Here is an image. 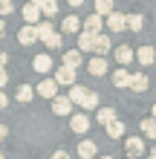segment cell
I'll return each mask as SVG.
<instances>
[{
  "instance_id": "obj_1",
  "label": "cell",
  "mask_w": 156,
  "mask_h": 159,
  "mask_svg": "<svg viewBox=\"0 0 156 159\" xmlns=\"http://www.w3.org/2000/svg\"><path fill=\"white\" fill-rule=\"evenodd\" d=\"M124 148H127V156L130 159H139L142 153H145V142L139 136H130V139H124Z\"/></svg>"
},
{
  "instance_id": "obj_2",
  "label": "cell",
  "mask_w": 156,
  "mask_h": 159,
  "mask_svg": "<svg viewBox=\"0 0 156 159\" xmlns=\"http://www.w3.org/2000/svg\"><path fill=\"white\" fill-rule=\"evenodd\" d=\"M110 49H113V43H110V38H107L104 32H101V35H96V38H93V52L98 55V58H104V55H107Z\"/></svg>"
},
{
  "instance_id": "obj_3",
  "label": "cell",
  "mask_w": 156,
  "mask_h": 159,
  "mask_svg": "<svg viewBox=\"0 0 156 159\" xmlns=\"http://www.w3.org/2000/svg\"><path fill=\"white\" fill-rule=\"evenodd\" d=\"M81 29L84 32H90V35H101V29H104V17H98V15H90L84 23H81Z\"/></svg>"
},
{
  "instance_id": "obj_4",
  "label": "cell",
  "mask_w": 156,
  "mask_h": 159,
  "mask_svg": "<svg viewBox=\"0 0 156 159\" xmlns=\"http://www.w3.org/2000/svg\"><path fill=\"white\" fill-rule=\"evenodd\" d=\"M133 58L142 64V67H150V64L156 61V49L153 46H139V52H133Z\"/></svg>"
},
{
  "instance_id": "obj_5",
  "label": "cell",
  "mask_w": 156,
  "mask_h": 159,
  "mask_svg": "<svg viewBox=\"0 0 156 159\" xmlns=\"http://www.w3.org/2000/svg\"><path fill=\"white\" fill-rule=\"evenodd\" d=\"M69 127H72V133H87L90 130V116L87 113H75L69 119Z\"/></svg>"
},
{
  "instance_id": "obj_6",
  "label": "cell",
  "mask_w": 156,
  "mask_h": 159,
  "mask_svg": "<svg viewBox=\"0 0 156 159\" xmlns=\"http://www.w3.org/2000/svg\"><path fill=\"white\" fill-rule=\"evenodd\" d=\"M55 84H67V87H72L75 84V70H69V67H58L55 70Z\"/></svg>"
},
{
  "instance_id": "obj_7",
  "label": "cell",
  "mask_w": 156,
  "mask_h": 159,
  "mask_svg": "<svg viewBox=\"0 0 156 159\" xmlns=\"http://www.w3.org/2000/svg\"><path fill=\"white\" fill-rule=\"evenodd\" d=\"M69 110H72V101H69L67 96H55V98H52V113L69 116Z\"/></svg>"
},
{
  "instance_id": "obj_8",
  "label": "cell",
  "mask_w": 156,
  "mask_h": 159,
  "mask_svg": "<svg viewBox=\"0 0 156 159\" xmlns=\"http://www.w3.org/2000/svg\"><path fill=\"white\" fill-rule=\"evenodd\" d=\"M113 55H116V61H118V67H127V64L133 61V49L130 46H113Z\"/></svg>"
},
{
  "instance_id": "obj_9",
  "label": "cell",
  "mask_w": 156,
  "mask_h": 159,
  "mask_svg": "<svg viewBox=\"0 0 156 159\" xmlns=\"http://www.w3.org/2000/svg\"><path fill=\"white\" fill-rule=\"evenodd\" d=\"M17 41H20L23 46H32L35 41H38V32H35V26H20V32H17Z\"/></svg>"
},
{
  "instance_id": "obj_10",
  "label": "cell",
  "mask_w": 156,
  "mask_h": 159,
  "mask_svg": "<svg viewBox=\"0 0 156 159\" xmlns=\"http://www.w3.org/2000/svg\"><path fill=\"white\" fill-rule=\"evenodd\" d=\"M133 93H145L148 90V75L145 72H130V84H127Z\"/></svg>"
},
{
  "instance_id": "obj_11",
  "label": "cell",
  "mask_w": 156,
  "mask_h": 159,
  "mask_svg": "<svg viewBox=\"0 0 156 159\" xmlns=\"http://www.w3.org/2000/svg\"><path fill=\"white\" fill-rule=\"evenodd\" d=\"M38 93H41L43 98H49V101H52L55 96H58V84H55L52 78H43V81L38 84Z\"/></svg>"
},
{
  "instance_id": "obj_12",
  "label": "cell",
  "mask_w": 156,
  "mask_h": 159,
  "mask_svg": "<svg viewBox=\"0 0 156 159\" xmlns=\"http://www.w3.org/2000/svg\"><path fill=\"white\" fill-rule=\"evenodd\" d=\"M87 70H90V75H96V78H101L104 72H107V61L104 58H90V64H87Z\"/></svg>"
},
{
  "instance_id": "obj_13",
  "label": "cell",
  "mask_w": 156,
  "mask_h": 159,
  "mask_svg": "<svg viewBox=\"0 0 156 159\" xmlns=\"http://www.w3.org/2000/svg\"><path fill=\"white\" fill-rule=\"evenodd\" d=\"M104 23H107L110 32H124V15H118V12H110Z\"/></svg>"
},
{
  "instance_id": "obj_14",
  "label": "cell",
  "mask_w": 156,
  "mask_h": 159,
  "mask_svg": "<svg viewBox=\"0 0 156 159\" xmlns=\"http://www.w3.org/2000/svg\"><path fill=\"white\" fill-rule=\"evenodd\" d=\"M23 20L29 23V26L41 23V9H38V6H32V3H26V6H23Z\"/></svg>"
},
{
  "instance_id": "obj_15",
  "label": "cell",
  "mask_w": 156,
  "mask_h": 159,
  "mask_svg": "<svg viewBox=\"0 0 156 159\" xmlns=\"http://www.w3.org/2000/svg\"><path fill=\"white\" fill-rule=\"evenodd\" d=\"M61 67L78 70V67H81V52H78V49H67V52H64V64H61Z\"/></svg>"
},
{
  "instance_id": "obj_16",
  "label": "cell",
  "mask_w": 156,
  "mask_h": 159,
  "mask_svg": "<svg viewBox=\"0 0 156 159\" xmlns=\"http://www.w3.org/2000/svg\"><path fill=\"white\" fill-rule=\"evenodd\" d=\"M142 26H145V17H142V15H124V29L139 32Z\"/></svg>"
},
{
  "instance_id": "obj_17",
  "label": "cell",
  "mask_w": 156,
  "mask_h": 159,
  "mask_svg": "<svg viewBox=\"0 0 156 159\" xmlns=\"http://www.w3.org/2000/svg\"><path fill=\"white\" fill-rule=\"evenodd\" d=\"M61 29L67 32V35H75V32H81V20L75 15H69V17H64V23H61Z\"/></svg>"
},
{
  "instance_id": "obj_18",
  "label": "cell",
  "mask_w": 156,
  "mask_h": 159,
  "mask_svg": "<svg viewBox=\"0 0 156 159\" xmlns=\"http://www.w3.org/2000/svg\"><path fill=\"white\" fill-rule=\"evenodd\" d=\"M32 67H35V72H49L52 70V58H49V55H35Z\"/></svg>"
},
{
  "instance_id": "obj_19",
  "label": "cell",
  "mask_w": 156,
  "mask_h": 159,
  "mask_svg": "<svg viewBox=\"0 0 156 159\" xmlns=\"http://www.w3.org/2000/svg\"><path fill=\"white\" fill-rule=\"evenodd\" d=\"M107 136H110V139H122V136H124V121H122V119H113V121L107 125Z\"/></svg>"
},
{
  "instance_id": "obj_20",
  "label": "cell",
  "mask_w": 156,
  "mask_h": 159,
  "mask_svg": "<svg viewBox=\"0 0 156 159\" xmlns=\"http://www.w3.org/2000/svg\"><path fill=\"white\" fill-rule=\"evenodd\" d=\"M78 156L81 159H93L96 156V142H93V139H84V142L78 145Z\"/></svg>"
},
{
  "instance_id": "obj_21",
  "label": "cell",
  "mask_w": 156,
  "mask_h": 159,
  "mask_svg": "<svg viewBox=\"0 0 156 159\" xmlns=\"http://www.w3.org/2000/svg\"><path fill=\"white\" fill-rule=\"evenodd\" d=\"M93 38H96V35H90V32H84V29H81V32H78V49L93 52Z\"/></svg>"
},
{
  "instance_id": "obj_22",
  "label": "cell",
  "mask_w": 156,
  "mask_h": 159,
  "mask_svg": "<svg viewBox=\"0 0 156 159\" xmlns=\"http://www.w3.org/2000/svg\"><path fill=\"white\" fill-rule=\"evenodd\" d=\"M93 3H96L93 15H98V17H107L110 12H113V0H93Z\"/></svg>"
},
{
  "instance_id": "obj_23",
  "label": "cell",
  "mask_w": 156,
  "mask_h": 159,
  "mask_svg": "<svg viewBox=\"0 0 156 159\" xmlns=\"http://www.w3.org/2000/svg\"><path fill=\"white\" fill-rule=\"evenodd\" d=\"M113 84H116L118 90L127 87V84H130V72H127L124 67H118V72H113Z\"/></svg>"
},
{
  "instance_id": "obj_24",
  "label": "cell",
  "mask_w": 156,
  "mask_h": 159,
  "mask_svg": "<svg viewBox=\"0 0 156 159\" xmlns=\"http://www.w3.org/2000/svg\"><path fill=\"white\" fill-rule=\"evenodd\" d=\"M81 107H84V110H96V107H98V93L87 90V93H84V98H81Z\"/></svg>"
},
{
  "instance_id": "obj_25",
  "label": "cell",
  "mask_w": 156,
  "mask_h": 159,
  "mask_svg": "<svg viewBox=\"0 0 156 159\" xmlns=\"http://www.w3.org/2000/svg\"><path fill=\"white\" fill-rule=\"evenodd\" d=\"M96 119H98V125H104V127H107L110 121L116 119V110H113V107H98V116H96Z\"/></svg>"
},
{
  "instance_id": "obj_26",
  "label": "cell",
  "mask_w": 156,
  "mask_h": 159,
  "mask_svg": "<svg viewBox=\"0 0 156 159\" xmlns=\"http://www.w3.org/2000/svg\"><path fill=\"white\" fill-rule=\"evenodd\" d=\"M35 32H38V41H47L55 29H52V23H49V20H41V23H35Z\"/></svg>"
},
{
  "instance_id": "obj_27",
  "label": "cell",
  "mask_w": 156,
  "mask_h": 159,
  "mask_svg": "<svg viewBox=\"0 0 156 159\" xmlns=\"http://www.w3.org/2000/svg\"><path fill=\"white\" fill-rule=\"evenodd\" d=\"M142 133L148 136V139H156V119H142Z\"/></svg>"
},
{
  "instance_id": "obj_28",
  "label": "cell",
  "mask_w": 156,
  "mask_h": 159,
  "mask_svg": "<svg viewBox=\"0 0 156 159\" xmlns=\"http://www.w3.org/2000/svg\"><path fill=\"white\" fill-rule=\"evenodd\" d=\"M84 93H87V87H81V84H72L69 87V101H75V104H81V98H84Z\"/></svg>"
},
{
  "instance_id": "obj_29",
  "label": "cell",
  "mask_w": 156,
  "mask_h": 159,
  "mask_svg": "<svg viewBox=\"0 0 156 159\" xmlns=\"http://www.w3.org/2000/svg\"><path fill=\"white\" fill-rule=\"evenodd\" d=\"M41 15L43 17H55L58 15V3H55V0H47V3L41 6Z\"/></svg>"
},
{
  "instance_id": "obj_30",
  "label": "cell",
  "mask_w": 156,
  "mask_h": 159,
  "mask_svg": "<svg viewBox=\"0 0 156 159\" xmlns=\"http://www.w3.org/2000/svg\"><path fill=\"white\" fill-rule=\"evenodd\" d=\"M43 43H47V46H49V49H61V46H64V38H61V35H58V32H52V35H49V38H47V41H43Z\"/></svg>"
},
{
  "instance_id": "obj_31",
  "label": "cell",
  "mask_w": 156,
  "mask_h": 159,
  "mask_svg": "<svg viewBox=\"0 0 156 159\" xmlns=\"http://www.w3.org/2000/svg\"><path fill=\"white\" fill-rule=\"evenodd\" d=\"M35 96V90L29 87V84H20V90H17V101H29Z\"/></svg>"
},
{
  "instance_id": "obj_32",
  "label": "cell",
  "mask_w": 156,
  "mask_h": 159,
  "mask_svg": "<svg viewBox=\"0 0 156 159\" xmlns=\"http://www.w3.org/2000/svg\"><path fill=\"white\" fill-rule=\"evenodd\" d=\"M15 12V3L12 0H0V15H12Z\"/></svg>"
},
{
  "instance_id": "obj_33",
  "label": "cell",
  "mask_w": 156,
  "mask_h": 159,
  "mask_svg": "<svg viewBox=\"0 0 156 159\" xmlns=\"http://www.w3.org/2000/svg\"><path fill=\"white\" fill-rule=\"evenodd\" d=\"M6 84H9V72H6V70H0V90H3Z\"/></svg>"
},
{
  "instance_id": "obj_34",
  "label": "cell",
  "mask_w": 156,
  "mask_h": 159,
  "mask_svg": "<svg viewBox=\"0 0 156 159\" xmlns=\"http://www.w3.org/2000/svg\"><path fill=\"white\" fill-rule=\"evenodd\" d=\"M6 64H9V55H6V49H0V70H6Z\"/></svg>"
},
{
  "instance_id": "obj_35",
  "label": "cell",
  "mask_w": 156,
  "mask_h": 159,
  "mask_svg": "<svg viewBox=\"0 0 156 159\" xmlns=\"http://www.w3.org/2000/svg\"><path fill=\"white\" fill-rule=\"evenodd\" d=\"M52 159H69V153H67V151H55Z\"/></svg>"
},
{
  "instance_id": "obj_36",
  "label": "cell",
  "mask_w": 156,
  "mask_h": 159,
  "mask_svg": "<svg viewBox=\"0 0 156 159\" xmlns=\"http://www.w3.org/2000/svg\"><path fill=\"white\" fill-rule=\"evenodd\" d=\"M6 104H9V98H6V93H3V90H0V110H3Z\"/></svg>"
},
{
  "instance_id": "obj_37",
  "label": "cell",
  "mask_w": 156,
  "mask_h": 159,
  "mask_svg": "<svg viewBox=\"0 0 156 159\" xmlns=\"http://www.w3.org/2000/svg\"><path fill=\"white\" fill-rule=\"evenodd\" d=\"M67 3H69V6H72V9H78V6H81V3H84V0H67Z\"/></svg>"
},
{
  "instance_id": "obj_38",
  "label": "cell",
  "mask_w": 156,
  "mask_h": 159,
  "mask_svg": "<svg viewBox=\"0 0 156 159\" xmlns=\"http://www.w3.org/2000/svg\"><path fill=\"white\" fill-rule=\"evenodd\" d=\"M29 3H32V6H38V9H41L43 3H47V0H29Z\"/></svg>"
},
{
  "instance_id": "obj_39",
  "label": "cell",
  "mask_w": 156,
  "mask_h": 159,
  "mask_svg": "<svg viewBox=\"0 0 156 159\" xmlns=\"http://www.w3.org/2000/svg\"><path fill=\"white\" fill-rule=\"evenodd\" d=\"M6 133H9V130H6V125H0V139H6Z\"/></svg>"
},
{
  "instance_id": "obj_40",
  "label": "cell",
  "mask_w": 156,
  "mask_h": 159,
  "mask_svg": "<svg viewBox=\"0 0 156 159\" xmlns=\"http://www.w3.org/2000/svg\"><path fill=\"white\" fill-rule=\"evenodd\" d=\"M3 35H6V23L0 20V38H3Z\"/></svg>"
},
{
  "instance_id": "obj_41",
  "label": "cell",
  "mask_w": 156,
  "mask_h": 159,
  "mask_svg": "<svg viewBox=\"0 0 156 159\" xmlns=\"http://www.w3.org/2000/svg\"><path fill=\"white\" fill-rule=\"evenodd\" d=\"M150 159H156V145H153V151H150Z\"/></svg>"
},
{
  "instance_id": "obj_42",
  "label": "cell",
  "mask_w": 156,
  "mask_h": 159,
  "mask_svg": "<svg viewBox=\"0 0 156 159\" xmlns=\"http://www.w3.org/2000/svg\"><path fill=\"white\" fill-rule=\"evenodd\" d=\"M153 119H156V104H153Z\"/></svg>"
},
{
  "instance_id": "obj_43",
  "label": "cell",
  "mask_w": 156,
  "mask_h": 159,
  "mask_svg": "<svg viewBox=\"0 0 156 159\" xmlns=\"http://www.w3.org/2000/svg\"><path fill=\"white\" fill-rule=\"evenodd\" d=\"M0 159H6V156H3V151H0Z\"/></svg>"
},
{
  "instance_id": "obj_44",
  "label": "cell",
  "mask_w": 156,
  "mask_h": 159,
  "mask_svg": "<svg viewBox=\"0 0 156 159\" xmlns=\"http://www.w3.org/2000/svg\"><path fill=\"white\" fill-rule=\"evenodd\" d=\"M101 159H113V156H101Z\"/></svg>"
},
{
  "instance_id": "obj_45",
  "label": "cell",
  "mask_w": 156,
  "mask_h": 159,
  "mask_svg": "<svg viewBox=\"0 0 156 159\" xmlns=\"http://www.w3.org/2000/svg\"><path fill=\"white\" fill-rule=\"evenodd\" d=\"M148 159H150V156H148Z\"/></svg>"
}]
</instances>
